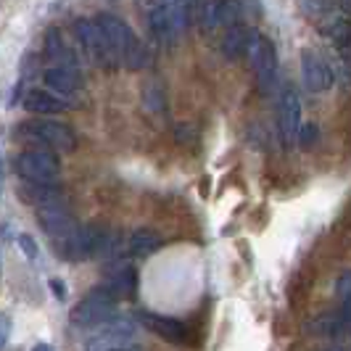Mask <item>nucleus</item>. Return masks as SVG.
Returning a JSON list of instances; mask_svg holds the SVG:
<instances>
[{"label":"nucleus","mask_w":351,"mask_h":351,"mask_svg":"<svg viewBox=\"0 0 351 351\" xmlns=\"http://www.w3.org/2000/svg\"><path fill=\"white\" fill-rule=\"evenodd\" d=\"M95 21H98V27L104 32L106 43H108V51L114 56L117 66L122 64V66L132 71H141L148 66V61H151L148 51H145V45H143L141 40L135 37V32L127 27L124 19L114 16V14H101Z\"/></svg>","instance_id":"obj_1"},{"label":"nucleus","mask_w":351,"mask_h":351,"mask_svg":"<svg viewBox=\"0 0 351 351\" xmlns=\"http://www.w3.org/2000/svg\"><path fill=\"white\" fill-rule=\"evenodd\" d=\"M195 0H151L148 3V24L161 45H175L185 35L193 14Z\"/></svg>","instance_id":"obj_2"},{"label":"nucleus","mask_w":351,"mask_h":351,"mask_svg":"<svg viewBox=\"0 0 351 351\" xmlns=\"http://www.w3.org/2000/svg\"><path fill=\"white\" fill-rule=\"evenodd\" d=\"M37 219H40V228L51 235L53 243L58 246L61 254L69 248L71 238L80 230V225L74 222L71 211L66 209V204L61 201L58 193L53 195V198H48V201H43V204H37Z\"/></svg>","instance_id":"obj_3"},{"label":"nucleus","mask_w":351,"mask_h":351,"mask_svg":"<svg viewBox=\"0 0 351 351\" xmlns=\"http://www.w3.org/2000/svg\"><path fill=\"white\" fill-rule=\"evenodd\" d=\"M117 312V296L104 288V285H98V288H93L85 299H80V304L71 309V325H77V328H85V330H93V328H98V325H104L108 322L111 317Z\"/></svg>","instance_id":"obj_4"},{"label":"nucleus","mask_w":351,"mask_h":351,"mask_svg":"<svg viewBox=\"0 0 351 351\" xmlns=\"http://www.w3.org/2000/svg\"><path fill=\"white\" fill-rule=\"evenodd\" d=\"M16 172L29 185H56L61 164L51 148H29L16 158Z\"/></svg>","instance_id":"obj_5"},{"label":"nucleus","mask_w":351,"mask_h":351,"mask_svg":"<svg viewBox=\"0 0 351 351\" xmlns=\"http://www.w3.org/2000/svg\"><path fill=\"white\" fill-rule=\"evenodd\" d=\"M19 135L40 143L43 148H51V151H74V145H77L74 130L61 122H53V119H37V122L21 124Z\"/></svg>","instance_id":"obj_6"},{"label":"nucleus","mask_w":351,"mask_h":351,"mask_svg":"<svg viewBox=\"0 0 351 351\" xmlns=\"http://www.w3.org/2000/svg\"><path fill=\"white\" fill-rule=\"evenodd\" d=\"M74 35H77V43H80L82 53L95 66H101V69H114L117 66V61L108 51V43H106V37L95 19H80L74 24Z\"/></svg>","instance_id":"obj_7"},{"label":"nucleus","mask_w":351,"mask_h":351,"mask_svg":"<svg viewBox=\"0 0 351 351\" xmlns=\"http://www.w3.org/2000/svg\"><path fill=\"white\" fill-rule=\"evenodd\" d=\"M246 56L248 61H251V66H254V71H256L259 88L262 90L275 88V80H278V53H275V45L264 35H259V32H251Z\"/></svg>","instance_id":"obj_8"},{"label":"nucleus","mask_w":351,"mask_h":351,"mask_svg":"<svg viewBox=\"0 0 351 351\" xmlns=\"http://www.w3.org/2000/svg\"><path fill=\"white\" fill-rule=\"evenodd\" d=\"M132 322L130 319H108L95 328V335L88 341V351H122L132 341Z\"/></svg>","instance_id":"obj_9"},{"label":"nucleus","mask_w":351,"mask_h":351,"mask_svg":"<svg viewBox=\"0 0 351 351\" xmlns=\"http://www.w3.org/2000/svg\"><path fill=\"white\" fill-rule=\"evenodd\" d=\"M278 127H280L282 141L288 145L299 141L301 135V101L293 90H282L280 104H278Z\"/></svg>","instance_id":"obj_10"},{"label":"nucleus","mask_w":351,"mask_h":351,"mask_svg":"<svg viewBox=\"0 0 351 351\" xmlns=\"http://www.w3.org/2000/svg\"><path fill=\"white\" fill-rule=\"evenodd\" d=\"M301 74H304V85L312 93H325L335 82L333 69L328 66V61L315 51L301 53Z\"/></svg>","instance_id":"obj_11"},{"label":"nucleus","mask_w":351,"mask_h":351,"mask_svg":"<svg viewBox=\"0 0 351 351\" xmlns=\"http://www.w3.org/2000/svg\"><path fill=\"white\" fill-rule=\"evenodd\" d=\"M241 3L238 0H209L204 5V27L217 29V27H235L241 24Z\"/></svg>","instance_id":"obj_12"},{"label":"nucleus","mask_w":351,"mask_h":351,"mask_svg":"<svg viewBox=\"0 0 351 351\" xmlns=\"http://www.w3.org/2000/svg\"><path fill=\"white\" fill-rule=\"evenodd\" d=\"M138 322L145 330H151L154 335L169 341V343H182L185 341V325L175 319V317L154 315V312H138Z\"/></svg>","instance_id":"obj_13"},{"label":"nucleus","mask_w":351,"mask_h":351,"mask_svg":"<svg viewBox=\"0 0 351 351\" xmlns=\"http://www.w3.org/2000/svg\"><path fill=\"white\" fill-rule=\"evenodd\" d=\"M135 285H138V278H135V267H130L127 262L122 264H111L106 269V282L104 288H108L117 299H130L135 293Z\"/></svg>","instance_id":"obj_14"},{"label":"nucleus","mask_w":351,"mask_h":351,"mask_svg":"<svg viewBox=\"0 0 351 351\" xmlns=\"http://www.w3.org/2000/svg\"><path fill=\"white\" fill-rule=\"evenodd\" d=\"M24 108L29 114H64L69 106L64 104L58 95H53L51 90H29L24 95Z\"/></svg>","instance_id":"obj_15"},{"label":"nucleus","mask_w":351,"mask_h":351,"mask_svg":"<svg viewBox=\"0 0 351 351\" xmlns=\"http://www.w3.org/2000/svg\"><path fill=\"white\" fill-rule=\"evenodd\" d=\"M45 77V85L53 95H74L80 88V74L77 69H66V66H51V69L43 74Z\"/></svg>","instance_id":"obj_16"},{"label":"nucleus","mask_w":351,"mask_h":351,"mask_svg":"<svg viewBox=\"0 0 351 351\" xmlns=\"http://www.w3.org/2000/svg\"><path fill=\"white\" fill-rule=\"evenodd\" d=\"M158 246H161V235L154 232V230L143 228V230H135L130 238H127V251H130V256H151V254H156Z\"/></svg>","instance_id":"obj_17"},{"label":"nucleus","mask_w":351,"mask_h":351,"mask_svg":"<svg viewBox=\"0 0 351 351\" xmlns=\"http://www.w3.org/2000/svg\"><path fill=\"white\" fill-rule=\"evenodd\" d=\"M45 53H48V58L53 61V66L77 69V58H74V53L66 48V43H64L61 32H56V29L48 32V37H45Z\"/></svg>","instance_id":"obj_18"},{"label":"nucleus","mask_w":351,"mask_h":351,"mask_svg":"<svg viewBox=\"0 0 351 351\" xmlns=\"http://www.w3.org/2000/svg\"><path fill=\"white\" fill-rule=\"evenodd\" d=\"M248 40H251V29L243 27V24H235V27H228L225 29V40H222V53L228 56L230 61L246 56Z\"/></svg>","instance_id":"obj_19"},{"label":"nucleus","mask_w":351,"mask_h":351,"mask_svg":"<svg viewBox=\"0 0 351 351\" xmlns=\"http://www.w3.org/2000/svg\"><path fill=\"white\" fill-rule=\"evenodd\" d=\"M338 296L343 301H351V272H346V275L338 280Z\"/></svg>","instance_id":"obj_20"},{"label":"nucleus","mask_w":351,"mask_h":351,"mask_svg":"<svg viewBox=\"0 0 351 351\" xmlns=\"http://www.w3.org/2000/svg\"><path fill=\"white\" fill-rule=\"evenodd\" d=\"M8 335H11V317H8V315H0V349L5 346Z\"/></svg>","instance_id":"obj_21"},{"label":"nucleus","mask_w":351,"mask_h":351,"mask_svg":"<svg viewBox=\"0 0 351 351\" xmlns=\"http://www.w3.org/2000/svg\"><path fill=\"white\" fill-rule=\"evenodd\" d=\"M21 248L29 254V256H37V248L35 243H32V238H27V235H21Z\"/></svg>","instance_id":"obj_22"},{"label":"nucleus","mask_w":351,"mask_h":351,"mask_svg":"<svg viewBox=\"0 0 351 351\" xmlns=\"http://www.w3.org/2000/svg\"><path fill=\"white\" fill-rule=\"evenodd\" d=\"M32 351H53L51 346H48V343H40V346H35V349Z\"/></svg>","instance_id":"obj_23"},{"label":"nucleus","mask_w":351,"mask_h":351,"mask_svg":"<svg viewBox=\"0 0 351 351\" xmlns=\"http://www.w3.org/2000/svg\"><path fill=\"white\" fill-rule=\"evenodd\" d=\"M0 182H3V167H0Z\"/></svg>","instance_id":"obj_24"},{"label":"nucleus","mask_w":351,"mask_h":351,"mask_svg":"<svg viewBox=\"0 0 351 351\" xmlns=\"http://www.w3.org/2000/svg\"><path fill=\"white\" fill-rule=\"evenodd\" d=\"M330 351H341V349H330Z\"/></svg>","instance_id":"obj_25"},{"label":"nucleus","mask_w":351,"mask_h":351,"mask_svg":"<svg viewBox=\"0 0 351 351\" xmlns=\"http://www.w3.org/2000/svg\"><path fill=\"white\" fill-rule=\"evenodd\" d=\"M122 351H130V349H122Z\"/></svg>","instance_id":"obj_26"}]
</instances>
